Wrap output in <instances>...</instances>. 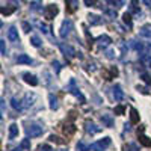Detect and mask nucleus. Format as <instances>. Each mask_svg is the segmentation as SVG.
<instances>
[{
    "instance_id": "nucleus-45",
    "label": "nucleus",
    "mask_w": 151,
    "mask_h": 151,
    "mask_svg": "<svg viewBox=\"0 0 151 151\" xmlns=\"http://www.w3.org/2000/svg\"><path fill=\"white\" fill-rule=\"evenodd\" d=\"M86 6H95L97 5V0H85Z\"/></svg>"
},
{
    "instance_id": "nucleus-9",
    "label": "nucleus",
    "mask_w": 151,
    "mask_h": 151,
    "mask_svg": "<svg viewBox=\"0 0 151 151\" xmlns=\"http://www.w3.org/2000/svg\"><path fill=\"white\" fill-rule=\"evenodd\" d=\"M8 38H9V41L11 42H20V36H18V30L12 26V27H9V30H8Z\"/></svg>"
},
{
    "instance_id": "nucleus-33",
    "label": "nucleus",
    "mask_w": 151,
    "mask_h": 151,
    "mask_svg": "<svg viewBox=\"0 0 151 151\" xmlns=\"http://www.w3.org/2000/svg\"><path fill=\"white\" fill-rule=\"evenodd\" d=\"M30 44L33 47H41V40L38 36H30Z\"/></svg>"
},
{
    "instance_id": "nucleus-26",
    "label": "nucleus",
    "mask_w": 151,
    "mask_h": 151,
    "mask_svg": "<svg viewBox=\"0 0 151 151\" xmlns=\"http://www.w3.org/2000/svg\"><path fill=\"white\" fill-rule=\"evenodd\" d=\"M21 103H23V101H21V100H18V98H15V97H14V98H12V100H11V106H12V107H14L15 110H21V109L24 107V106H23Z\"/></svg>"
},
{
    "instance_id": "nucleus-4",
    "label": "nucleus",
    "mask_w": 151,
    "mask_h": 151,
    "mask_svg": "<svg viewBox=\"0 0 151 151\" xmlns=\"http://www.w3.org/2000/svg\"><path fill=\"white\" fill-rule=\"evenodd\" d=\"M109 145H110V137H104V139L92 144V151H104Z\"/></svg>"
},
{
    "instance_id": "nucleus-7",
    "label": "nucleus",
    "mask_w": 151,
    "mask_h": 151,
    "mask_svg": "<svg viewBox=\"0 0 151 151\" xmlns=\"http://www.w3.org/2000/svg\"><path fill=\"white\" fill-rule=\"evenodd\" d=\"M85 130H86V133H89V134H95V133H100V132H101V127L95 125L94 122L86 121V122H85Z\"/></svg>"
},
{
    "instance_id": "nucleus-29",
    "label": "nucleus",
    "mask_w": 151,
    "mask_h": 151,
    "mask_svg": "<svg viewBox=\"0 0 151 151\" xmlns=\"http://www.w3.org/2000/svg\"><path fill=\"white\" fill-rule=\"evenodd\" d=\"M35 24L41 29V32H44L45 35H50V27L47 26V24H44V23H41V21H35Z\"/></svg>"
},
{
    "instance_id": "nucleus-48",
    "label": "nucleus",
    "mask_w": 151,
    "mask_h": 151,
    "mask_svg": "<svg viewBox=\"0 0 151 151\" xmlns=\"http://www.w3.org/2000/svg\"><path fill=\"white\" fill-rule=\"evenodd\" d=\"M147 50H148V55H151V44L147 45Z\"/></svg>"
},
{
    "instance_id": "nucleus-20",
    "label": "nucleus",
    "mask_w": 151,
    "mask_h": 151,
    "mask_svg": "<svg viewBox=\"0 0 151 151\" xmlns=\"http://www.w3.org/2000/svg\"><path fill=\"white\" fill-rule=\"evenodd\" d=\"M30 9L35 11V12H41L42 11V2L41 0H33V2H30Z\"/></svg>"
},
{
    "instance_id": "nucleus-17",
    "label": "nucleus",
    "mask_w": 151,
    "mask_h": 151,
    "mask_svg": "<svg viewBox=\"0 0 151 151\" xmlns=\"http://www.w3.org/2000/svg\"><path fill=\"white\" fill-rule=\"evenodd\" d=\"M129 12H130V14H134V15L141 14V9H139V6H137V0H132V2H130Z\"/></svg>"
},
{
    "instance_id": "nucleus-46",
    "label": "nucleus",
    "mask_w": 151,
    "mask_h": 151,
    "mask_svg": "<svg viewBox=\"0 0 151 151\" xmlns=\"http://www.w3.org/2000/svg\"><path fill=\"white\" fill-rule=\"evenodd\" d=\"M53 67H55V71H56V73H59V71H60V64H59L58 60H55V62H53Z\"/></svg>"
},
{
    "instance_id": "nucleus-47",
    "label": "nucleus",
    "mask_w": 151,
    "mask_h": 151,
    "mask_svg": "<svg viewBox=\"0 0 151 151\" xmlns=\"http://www.w3.org/2000/svg\"><path fill=\"white\" fill-rule=\"evenodd\" d=\"M144 3H145L147 6H150V8H151V0H144Z\"/></svg>"
},
{
    "instance_id": "nucleus-5",
    "label": "nucleus",
    "mask_w": 151,
    "mask_h": 151,
    "mask_svg": "<svg viewBox=\"0 0 151 151\" xmlns=\"http://www.w3.org/2000/svg\"><path fill=\"white\" fill-rule=\"evenodd\" d=\"M26 133L30 137H36V136H41L44 133V129L40 127V125H29V127L26 129Z\"/></svg>"
},
{
    "instance_id": "nucleus-44",
    "label": "nucleus",
    "mask_w": 151,
    "mask_h": 151,
    "mask_svg": "<svg viewBox=\"0 0 151 151\" xmlns=\"http://www.w3.org/2000/svg\"><path fill=\"white\" fill-rule=\"evenodd\" d=\"M124 151H136V147L132 144V145H125L124 147Z\"/></svg>"
},
{
    "instance_id": "nucleus-13",
    "label": "nucleus",
    "mask_w": 151,
    "mask_h": 151,
    "mask_svg": "<svg viewBox=\"0 0 151 151\" xmlns=\"http://www.w3.org/2000/svg\"><path fill=\"white\" fill-rule=\"evenodd\" d=\"M17 136H18V125L17 124H11L9 125V134H8V137L11 141H14Z\"/></svg>"
},
{
    "instance_id": "nucleus-1",
    "label": "nucleus",
    "mask_w": 151,
    "mask_h": 151,
    "mask_svg": "<svg viewBox=\"0 0 151 151\" xmlns=\"http://www.w3.org/2000/svg\"><path fill=\"white\" fill-rule=\"evenodd\" d=\"M73 30V21L70 18L62 21V26H60V38H67L70 35V32Z\"/></svg>"
},
{
    "instance_id": "nucleus-16",
    "label": "nucleus",
    "mask_w": 151,
    "mask_h": 151,
    "mask_svg": "<svg viewBox=\"0 0 151 151\" xmlns=\"http://www.w3.org/2000/svg\"><path fill=\"white\" fill-rule=\"evenodd\" d=\"M118 76V68L116 67H110L109 73H104V79L106 80H112V79H115Z\"/></svg>"
},
{
    "instance_id": "nucleus-2",
    "label": "nucleus",
    "mask_w": 151,
    "mask_h": 151,
    "mask_svg": "<svg viewBox=\"0 0 151 151\" xmlns=\"http://www.w3.org/2000/svg\"><path fill=\"white\" fill-rule=\"evenodd\" d=\"M59 48L62 50V53L65 55V58H74V56H77V53H76V50L70 45V44H65V42H60L59 44Z\"/></svg>"
},
{
    "instance_id": "nucleus-37",
    "label": "nucleus",
    "mask_w": 151,
    "mask_h": 151,
    "mask_svg": "<svg viewBox=\"0 0 151 151\" xmlns=\"http://www.w3.org/2000/svg\"><path fill=\"white\" fill-rule=\"evenodd\" d=\"M104 12L109 15V17H112V18H116V11L115 9H104Z\"/></svg>"
},
{
    "instance_id": "nucleus-22",
    "label": "nucleus",
    "mask_w": 151,
    "mask_h": 151,
    "mask_svg": "<svg viewBox=\"0 0 151 151\" xmlns=\"http://www.w3.org/2000/svg\"><path fill=\"white\" fill-rule=\"evenodd\" d=\"M48 100H50V109H52V110H58V109H59L58 98H56L53 94H50V95H48Z\"/></svg>"
},
{
    "instance_id": "nucleus-35",
    "label": "nucleus",
    "mask_w": 151,
    "mask_h": 151,
    "mask_svg": "<svg viewBox=\"0 0 151 151\" xmlns=\"http://www.w3.org/2000/svg\"><path fill=\"white\" fill-rule=\"evenodd\" d=\"M21 148L23 150H30V141L29 139H23L21 141Z\"/></svg>"
},
{
    "instance_id": "nucleus-27",
    "label": "nucleus",
    "mask_w": 151,
    "mask_h": 151,
    "mask_svg": "<svg viewBox=\"0 0 151 151\" xmlns=\"http://www.w3.org/2000/svg\"><path fill=\"white\" fill-rule=\"evenodd\" d=\"M77 150L79 151H89V150H92V145H88L85 141H80L77 144Z\"/></svg>"
},
{
    "instance_id": "nucleus-14",
    "label": "nucleus",
    "mask_w": 151,
    "mask_h": 151,
    "mask_svg": "<svg viewBox=\"0 0 151 151\" xmlns=\"http://www.w3.org/2000/svg\"><path fill=\"white\" fill-rule=\"evenodd\" d=\"M62 132H64L65 136H73L76 133V125L74 124H65L64 127H62Z\"/></svg>"
},
{
    "instance_id": "nucleus-25",
    "label": "nucleus",
    "mask_w": 151,
    "mask_h": 151,
    "mask_svg": "<svg viewBox=\"0 0 151 151\" xmlns=\"http://www.w3.org/2000/svg\"><path fill=\"white\" fill-rule=\"evenodd\" d=\"M17 62H18V64H26V65H30V64H32V59H30L27 55H20V56L17 58Z\"/></svg>"
},
{
    "instance_id": "nucleus-31",
    "label": "nucleus",
    "mask_w": 151,
    "mask_h": 151,
    "mask_svg": "<svg viewBox=\"0 0 151 151\" xmlns=\"http://www.w3.org/2000/svg\"><path fill=\"white\" fill-rule=\"evenodd\" d=\"M122 21L127 24V27H132V14L130 12H125V14L122 15Z\"/></svg>"
},
{
    "instance_id": "nucleus-24",
    "label": "nucleus",
    "mask_w": 151,
    "mask_h": 151,
    "mask_svg": "<svg viewBox=\"0 0 151 151\" xmlns=\"http://www.w3.org/2000/svg\"><path fill=\"white\" fill-rule=\"evenodd\" d=\"M67 2V9H68V12H74L76 9L79 8V3H77V0H65Z\"/></svg>"
},
{
    "instance_id": "nucleus-41",
    "label": "nucleus",
    "mask_w": 151,
    "mask_h": 151,
    "mask_svg": "<svg viewBox=\"0 0 151 151\" xmlns=\"http://www.w3.org/2000/svg\"><path fill=\"white\" fill-rule=\"evenodd\" d=\"M0 50H2V55L6 56V47H5V41H3V40L0 41Z\"/></svg>"
},
{
    "instance_id": "nucleus-39",
    "label": "nucleus",
    "mask_w": 151,
    "mask_h": 151,
    "mask_svg": "<svg viewBox=\"0 0 151 151\" xmlns=\"http://www.w3.org/2000/svg\"><path fill=\"white\" fill-rule=\"evenodd\" d=\"M124 106H116L115 107V115H124Z\"/></svg>"
},
{
    "instance_id": "nucleus-23",
    "label": "nucleus",
    "mask_w": 151,
    "mask_h": 151,
    "mask_svg": "<svg viewBox=\"0 0 151 151\" xmlns=\"http://www.w3.org/2000/svg\"><path fill=\"white\" fill-rule=\"evenodd\" d=\"M101 121H103V124L106 125V127H112L113 125V118H112V115H107V113L101 115Z\"/></svg>"
},
{
    "instance_id": "nucleus-3",
    "label": "nucleus",
    "mask_w": 151,
    "mask_h": 151,
    "mask_svg": "<svg viewBox=\"0 0 151 151\" xmlns=\"http://www.w3.org/2000/svg\"><path fill=\"white\" fill-rule=\"evenodd\" d=\"M58 12H59V9H58L56 5H47L45 9H44V15H45L47 20H53L58 15Z\"/></svg>"
},
{
    "instance_id": "nucleus-21",
    "label": "nucleus",
    "mask_w": 151,
    "mask_h": 151,
    "mask_svg": "<svg viewBox=\"0 0 151 151\" xmlns=\"http://www.w3.org/2000/svg\"><path fill=\"white\" fill-rule=\"evenodd\" d=\"M130 122L132 124H137V122H139V113H137V110L134 107L130 109Z\"/></svg>"
},
{
    "instance_id": "nucleus-40",
    "label": "nucleus",
    "mask_w": 151,
    "mask_h": 151,
    "mask_svg": "<svg viewBox=\"0 0 151 151\" xmlns=\"http://www.w3.org/2000/svg\"><path fill=\"white\" fill-rule=\"evenodd\" d=\"M142 80L147 83V85H151V77L148 74H145V73H142Z\"/></svg>"
},
{
    "instance_id": "nucleus-36",
    "label": "nucleus",
    "mask_w": 151,
    "mask_h": 151,
    "mask_svg": "<svg viewBox=\"0 0 151 151\" xmlns=\"http://www.w3.org/2000/svg\"><path fill=\"white\" fill-rule=\"evenodd\" d=\"M21 26H23V30L26 32V33H29V32H30V29H32V26H30V24H29L27 21H23V23H21Z\"/></svg>"
},
{
    "instance_id": "nucleus-18",
    "label": "nucleus",
    "mask_w": 151,
    "mask_h": 151,
    "mask_svg": "<svg viewBox=\"0 0 151 151\" xmlns=\"http://www.w3.org/2000/svg\"><path fill=\"white\" fill-rule=\"evenodd\" d=\"M88 20H89V23L92 24V26H98V24H103V18L98 17V15H94L91 14L89 17H88Z\"/></svg>"
},
{
    "instance_id": "nucleus-38",
    "label": "nucleus",
    "mask_w": 151,
    "mask_h": 151,
    "mask_svg": "<svg viewBox=\"0 0 151 151\" xmlns=\"http://www.w3.org/2000/svg\"><path fill=\"white\" fill-rule=\"evenodd\" d=\"M14 9H15V8H2V14H3V15H9V14H12V12H14Z\"/></svg>"
},
{
    "instance_id": "nucleus-8",
    "label": "nucleus",
    "mask_w": 151,
    "mask_h": 151,
    "mask_svg": "<svg viewBox=\"0 0 151 151\" xmlns=\"http://www.w3.org/2000/svg\"><path fill=\"white\" fill-rule=\"evenodd\" d=\"M110 42H112V40L107 35H101V36L97 38V44H98L100 48H106L107 45H110Z\"/></svg>"
},
{
    "instance_id": "nucleus-30",
    "label": "nucleus",
    "mask_w": 151,
    "mask_h": 151,
    "mask_svg": "<svg viewBox=\"0 0 151 151\" xmlns=\"http://www.w3.org/2000/svg\"><path fill=\"white\" fill-rule=\"evenodd\" d=\"M130 47H132V48H134L136 52H141V53L144 52V45H142L141 42H136V41H133V40L130 41Z\"/></svg>"
},
{
    "instance_id": "nucleus-49",
    "label": "nucleus",
    "mask_w": 151,
    "mask_h": 151,
    "mask_svg": "<svg viewBox=\"0 0 151 151\" xmlns=\"http://www.w3.org/2000/svg\"><path fill=\"white\" fill-rule=\"evenodd\" d=\"M12 151H21V148H14V150H12Z\"/></svg>"
},
{
    "instance_id": "nucleus-42",
    "label": "nucleus",
    "mask_w": 151,
    "mask_h": 151,
    "mask_svg": "<svg viewBox=\"0 0 151 151\" xmlns=\"http://www.w3.org/2000/svg\"><path fill=\"white\" fill-rule=\"evenodd\" d=\"M106 58L107 59H113V58H115V52H113V50H107V52H106Z\"/></svg>"
},
{
    "instance_id": "nucleus-10",
    "label": "nucleus",
    "mask_w": 151,
    "mask_h": 151,
    "mask_svg": "<svg viewBox=\"0 0 151 151\" xmlns=\"http://www.w3.org/2000/svg\"><path fill=\"white\" fill-rule=\"evenodd\" d=\"M23 79H24V82L29 83L30 86H36L38 85V79L35 77L33 74H30V73H24L23 74Z\"/></svg>"
},
{
    "instance_id": "nucleus-11",
    "label": "nucleus",
    "mask_w": 151,
    "mask_h": 151,
    "mask_svg": "<svg viewBox=\"0 0 151 151\" xmlns=\"http://www.w3.org/2000/svg\"><path fill=\"white\" fill-rule=\"evenodd\" d=\"M112 91H113V98H115L116 101H121V100L124 98V92H122V89H121L119 85H115Z\"/></svg>"
},
{
    "instance_id": "nucleus-19",
    "label": "nucleus",
    "mask_w": 151,
    "mask_h": 151,
    "mask_svg": "<svg viewBox=\"0 0 151 151\" xmlns=\"http://www.w3.org/2000/svg\"><path fill=\"white\" fill-rule=\"evenodd\" d=\"M139 60L142 62L145 67H151V55H148V53H141Z\"/></svg>"
},
{
    "instance_id": "nucleus-12",
    "label": "nucleus",
    "mask_w": 151,
    "mask_h": 151,
    "mask_svg": "<svg viewBox=\"0 0 151 151\" xmlns=\"http://www.w3.org/2000/svg\"><path fill=\"white\" fill-rule=\"evenodd\" d=\"M142 133H144V127H141V130H139V142H141L144 147L151 148V139H148V137H147L145 134H142Z\"/></svg>"
},
{
    "instance_id": "nucleus-28",
    "label": "nucleus",
    "mask_w": 151,
    "mask_h": 151,
    "mask_svg": "<svg viewBox=\"0 0 151 151\" xmlns=\"http://www.w3.org/2000/svg\"><path fill=\"white\" fill-rule=\"evenodd\" d=\"M106 2H107L110 6H113V8H121V6H124L125 0H106Z\"/></svg>"
},
{
    "instance_id": "nucleus-34",
    "label": "nucleus",
    "mask_w": 151,
    "mask_h": 151,
    "mask_svg": "<svg viewBox=\"0 0 151 151\" xmlns=\"http://www.w3.org/2000/svg\"><path fill=\"white\" fill-rule=\"evenodd\" d=\"M141 35H142V36H147V38H151V26L141 29Z\"/></svg>"
},
{
    "instance_id": "nucleus-15",
    "label": "nucleus",
    "mask_w": 151,
    "mask_h": 151,
    "mask_svg": "<svg viewBox=\"0 0 151 151\" xmlns=\"http://www.w3.org/2000/svg\"><path fill=\"white\" fill-rule=\"evenodd\" d=\"M35 98H36V95L35 94H26V97H24V100H23V106L24 107H30L32 104H33V101H35Z\"/></svg>"
},
{
    "instance_id": "nucleus-6",
    "label": "nucleus",
    "mask_w": 151,
    "mask_h": 151,
    "mask_svg": "<svg viewBox=\"0 0 151 151\" xmlns=\"http://www.w3.org/2000/svg\"><path fill=\"white\" fill-rule=\"evenodd\" d=\"M70 92H71L74 97H77V98L80 100L82 103H85V101H86V100H85V97L82 95V92L77 89V88H76V80H73V79L70 80Z\"/></svg>"
},
{
    "instance_id": "nucleus-43",
    "label": "nucleus",
    "mask_w": 151,
    "mask_h": 151,
    "mask_svg": "<svg viewBox=\"0 0 151 151\" xmlns=\"http://www.w3.org/2000/svg\"><path fill=\"white\" fill-rule=\"evenodd\" d=\"M40 151H55L52 147H48V145H41L40 147Z\"/></svg>"
},
{
    "instance_id": "nucleus-32",
    "label": "nucleus",
    "mask_w": 151,
    "mask_h": 151,
    "mask_svg": "<svg viewBox=\"0 0 151 151\" xmlns=\"http://www.w3.org/2000/svg\"><path fill=\"white\" fill-rule=\"evenodd\" d=\"M48 139H50V141H52V142H56V144H60V145H64V144H67V141H65V139H60V137H58V136H55V134H52V136H50V137H48Z\"/></svg>"
}]
</instances>
